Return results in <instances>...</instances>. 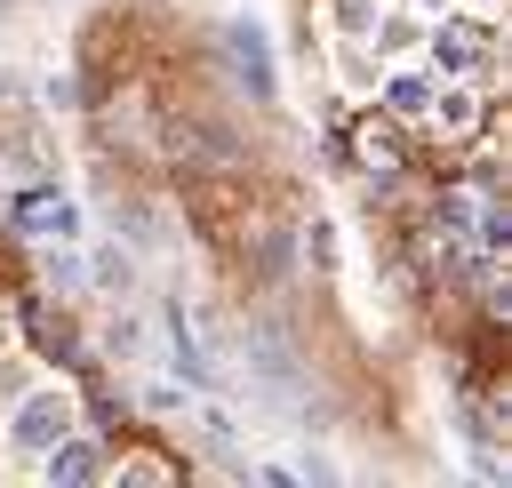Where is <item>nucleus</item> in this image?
Instances as JSON below:
<instances>
[{"mask_svg":"<svg viewBox=\"0 0 512 488\" xmlns=\"http://www.w3.org/2000/svg\"><path fill=\"white\" fill-rule=\"evenodd\" d=\"M384 96H392V112H424V80H392Z\"/></svg>","mask_w":512,"mask_h":488,"instance_id":"4","label":"nucleus"},{"mask_svg":"<svg viewBox=\"0 0 512 488\" xmlns=\"http://www.w3.org/2000/svg\"><path fill=\"white\" fill-rule=\"evenodd\" d=\"M64 432H72V400H64V392L24 400V416H16V448H56Z\"/></svg>","mask_w":512,"mask_h":488,"instance_id":"1","label":"nucleus"},{"mask_svg":"<svg viewBox=\"0 0 512 488\" xmlns=\"http://www.w3.org/2000/svg\"><path fill=\"white\" fill-rule=\"evenodd\" d=\"M56 472H64V480H88V472H96V456H88V448H64V456H56Z\"/></svg>","mask_w":512,"mask_h":488,"instance_id":"5","label":"nucleus"},{"mask_svg":"<svg viewBox=\"0 0 512 488\" xmlns=\"http://www.w3.org/2000/svg\"><path fill=\"white\" fill-rule=\"evenodd\" d=\"M232 56H240V72L272 96V56H264V32H256V24H232Z\"/></svg>","mask_w":512,"mask_h":488,"instance_id":"2","label":"nucleus"},{"mask_svg":"<svg viewBox=\"0 0 512 488\" xmlns=\"http://www.w3.org/2000/svg\"><path fill=\"white\" fill-rule=\"evenodd\" d=\"M24 224H32L40 240H72V232H80V216H72L64 200H24Z\"/></svg>","mask_w":512,"mask_h":488,"instance_id":"3","label":"nucleus"}]
</instances>
